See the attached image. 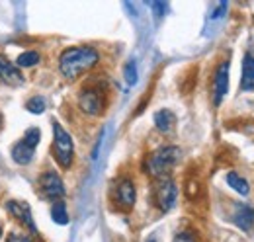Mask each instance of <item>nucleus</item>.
Returning <instances> with one entry per match:
<instances>
[{
	"label": "nucleus",
	"instance_id": "19",
	"mask_svg": "<svg viewBox=\"0 0 254 242\" xmlns=\"http://www.w3.org/2000/svg\"><path fill=\"white\" fill-rule=\"evenodd\" d=\"M124 76H126V82L129 86H133V84H137V78H139V74H137V64H135V60H127L126 68H124Z\"/></svg>",
	"mask_w": 254,
	"mask_h": 242
},
{
	"label": "nucleus",
	"instance_id": "20",
	"mask_svg": "<svg viewBox=\"0 0 254 242\" xmlns=\"http://www.w3.org/2000/svg\"><path fill=\"white\" fill-rule=\"evenodd\" d=\"M39 139H41V131L37 129V127H30L28 131H26V135H24V141L30 145V147H37L39 145Z\"/></svg>",
	"mask_w": 254,
	"mask_h": 242
},
{
	"label": "nucleus",
	"instance_id": "18",
	"mask_svg": "<svg viewBox=\"0 0 254 242\" xmlns=\"http://www.w3.org/2000/svg\"><path fill=\"white\" fill-rule=\"evenodd\" d=\"M45 108H47V102H45V98L43 96H33L28 100V104H26V110L28 112H32L35 116H39V114H43L45 112Z\"/></svg>",
	"mask_w": 254,
	"mask_h": 242
},
{
	"label": "nucleus",
	"instance_id": "2",
	"mask_svg": "<svg viewBox=\"0 0 254 242\" xmlns=\"http://www.w3.org/2000/svg\"><path fill=\"white\" fill-rule=\"evenodd\" d=\"M180 158H182V151L178 147H172V145L160 147L145 158V172L149 176H153L155 180L166 178L168 172L180 162Z\"/></svg>",
	"mask_w": 254,
	"mask_h": 242
},
{
	"label": "nucleus",
	"instance_id": "5",
	"mask_svg": "<svg viewBox=\"0 0 254 242\" xmlns=\"http://www.w3.org/2000/svg\"><path fill=\"white\" fill-rule=\"evenodd\" d=\"M78 108L86 114V116H100L106 108V98H104V92L96 86H88L84 90H80L78 94Z\"/></svg>",
	"mask_w": 254,
	"mask_h": 242
},
{
	"label": "nucleus",
	"instance_id": "12",
	"mask_svg": "<svg viewBox=\"0 0 254 242\" xmlns=\"http://www.w3.org/2000/svg\"><path fill=\"white\" fill-rule=\"evenodd\" d=\"M33 154H35V149L30 147L24 139L18 141L14 147H12V158L16 164H22V166H28L30 162L33 160Z\"/></svg>",
	"mask_w": 254,
	"mask_h": 242
},
{
	"label": "nucleus",
	"instance_id": "10",
	"mask_svg": "<svg viewBox=\"0 0 254 242\" xmlns=\"http://www.w3.org/2000/svg\"><path fill=\"white\" fill-rule=\"evenodd\" d=\"M0 80L6 84H12V86H20L24 82L20 68L16 64H12V60L6 55H0Z\"/></svg>",
	"mask_w": 254,
	"mask_h": 242
},
{
	"label": "nucleus",
	"instance_id": "14",
	"mask_svg": "<svg viewBox=\"0 0 254 242\" xmlns=\"http://www.w3.org/2000/svg\"><path fill=\"white\" fill-rule=\"evenodd\" d=\"M174 123H176V116L170 110H159L155 114V125L160 133H170Z\"/></svg>",
	"mask_w": 254,
	"mask_h": 242
},
{
	"label": "nucleus",
	"instance_id": "17",
	"mask_svg": "<svg viewBox=\"0 0 254 242\" xmlns=\"http://www.w3.org/2000/svg\"><path fill=\"white\" fill-rule=\"evenodd\" d=\"M51 219L57 225H66L68 223V213H66V205L63 201H55L51 207Z\"/></svg>",
	"mask_w": 254,
	"mask_h": 242
},
{
	"label": "nucleus",
	"instance_id": "4",
	"mask_svg": "<svg viewBox=\"0 0 254 242\" xmlns=\"http://www.w3.org/2000/svg\"><path fill=\"white\" fill-rule=\"evenodd\" d=\"M176 197H178V187L170 176L159 178L155 182V203L160 211H170L176 203Z\"/></svg>",
	"mask_w": 254,
	"mask_h": 242
},
{
	"label": "nucleus",
	"instance_id": "25",
	"mask_svg": "<svg viewBox=\"0 0 254 242\" xmlns=\"http://www.w3.org/2000/svg\"><path fill=\"white\" fill-rule=\"evenodd\" d=\"M2 125H4V118H2V114H0V129H2Z\"/></svg>",
	"mask_w": 254,
	"mask_h": 242
},
{
	"label": "nucleus",
	"instance_id": "13",
	"mask_svg": "<svg viewBox=\"0 0 254 242\" xmlns=\"http://www.w3.org/2000/svg\"><path fill=\"white\" fill-rule=\"evenodd\" d=\"M241 88L254 90V53H247L243 59V76H241Z\"/></svg>",
	"mask_w": 254,
	"mask_h": 242
},
{
	"label": "nucleus",
	"instance_id": "6",
	"mask_svg": "<svg viewBox=\"0 0 254 242\" xmlns=\"http://www.w3.org/2000/svg\"><path fill=\"white\" fill-rule=\"evenodd\" d=\"M39 189H41V195L45 199H51L53 203L55 201H61L64 197V183L61 180V176L53 170H47L39 176Z\"/></svg>",
	"mask_w": 254,
	"mask_h": 242
},
{
	"label": "nucleus",
	"instance_id": "16",
	"mask_svg": "<svg viewBox=\"0 0 254 242\" xmlns=\"http://www.w3.org/2000/svg\"><path fill=\"white\" fill-rule=\"evenodd\" d=\"M39 60H41V57H39L37 51H24V53L18 57V60H16V66H18V68H32Z\"/></svg>",
	"mask_w": 254,
	"mask_h": 242
},
{
	"label": "nucleus",
	"instance_id": "3",
	"mask_svg": "<svg viewBox=\"0 0 254 242\" xmlns=\"http://www.w3.org/2000/svg\"><path fill=\"white\" fill-rule=\"evenodd\" d=\"M53 156L61 168H70L74 156V143L70 133L61 123L53 121Z\"/></svg>",
	"mask_w": 254,
	"mask_h": 242
},
{
	"label": "nucleus",
	"instance_id": "15",
	"mask_svg": "<svg viewBox=\"0 0 254 242\" xmlns=\"http://www.w3.org/2000/svg\"><path fill=\"white\" fill-rule=\"evenodd\" d=\"M227 183L241 195H249L251 193V187H249V182L245 180L243 176H239L237 172H229L227 174Z\"/></svg>",
	"mask_w": 254,
	"mask_h": 242
},
{
	"label": "nucleus",
	"instance_id": "7",
	"mask_svg": "<svg viewBox=\"0 0 254 242\" xmlns=\"http://www.w3.org/2000/svg\"><path fill=\"white\" fill-rule=\"evenodd\" d=\"M135 199H137V189H135V183L129 180V178H120L116 187H114V201L118 207L122 209H131L135 205Z\"/></svg>",
	"mask_w": 254,
	"mask_h": 242
},
{
	"label": "nucleus",
	"instance_id": "23",
	"mask_svg": "<svg viewBox=\"0 0 254 242\" xmlns=\"http://www.w3.org/2000/svg\"><path fill=\"white\" fill-rule=\"evenodd\" d=\"M6 242H32V239L26 237V235H16V233H14V235L8 237V241Z\"/></svg>",
	"mask_w": 254,
	"mask_h": 242
},
{
	"label": "nucleus",
	"instance_id": "24",
	"mask_svg": "<svg viewBox=\"0 0 254 242\" xmlns=\"http://www.w3.org/2000/svg\"><path fill=\"white\" fill-rule=\"evenodd\" d=\"M225 10H227V2L223 0L221 4H219V8L215 10V14H213V18H219V16H223V14H225Z\"/></svg>",
	"mask_w": 254,
	"mask_h": 242
},
{
	"label": "nucleus",
	"instance_id": "8",
	"mask_svg": "<svg viewBox=\"0 0 254 242\" xmlns=\"http://www.w3.org/2000/svg\"><path fill=\"white\" fill-rule=\"evenodd\" d=\"M229 90V60L219 62V66L213 72V104L219 106Z\"/></svg>",
	"mask_w": 254,
	"mask_h": 242
},
{
	"label": "nucleus",
	"instance_id": "11",
	"mask_svg": "<svg viewBox=\"0 0 254 242\" xmlns=\"http://www.w3.org/2000/svg\"><path fill=\"white\" fill-rule=\"evenodd\" d=\"M233 223L243 231H251L254 227V207L245 205V203H237L235 211H233Z\"/></svg>",
	"mask_w": 254,
	"mask_h": 242
},
{
	"label": "nucleus",
	"instance_id": "1",
	"mask_svg": "<svg viewBox=\"0 0 254 242\" xmlns=\"http://www.w3.org/2000/svg\"><path fill=\"white\" fill-rule=\"evenodd\" d=\"M100 60V55L94 47L80 45V47H68L59 57V70L66 80H76L86 70L94 68Z\"/></svg>",
	"mask_w": 254,
	"mask_h": 242
},
{
	"label": "nucleus",
	"instance_id": "22",
	"mask_svg": "<svg viewBox=\"0 0 254 242\" xmlns=\"http://www.w3.org/2000/svg\"><path fill=\"white\" fill-rule=\"evenodd\" d=\"M174 242H199V241L193 235H190V233H180V235H176Z\"/></svg>",
	"mask_w": 254,
	"mask_h": 242
},
{
	"label": "nucleus",
	"instance_id": "26",
	"mask_svg": "<svg viewBox=\"0 0 254 242\" xmlns=\"http://www.w3.org/2000/svg\"><path fill=\"white\" fill-rule=\"evenodd\" d=\"M0 237H2V225H0Z\"/></svg>",
	"mask_w": 254,
	"mask_h": 242
},
{
	"label": "nucleus",
	"instance_id": "21",
	"mask_svg": "<svg viewBox=\"0 0 254 242\" xmlns=\"http://www.w3.org/2000/svg\"><path fill=\"white\" fill-rule=\"evenodd\" d=\"M151 8H153V14H155V18H160L164 12H166V2H151Z\"/></svg>",
	"mask_w": 254,
	"mask_h": 242
},
{
	"label": "nucleus",
	"instance_id": "9",
	"mask_svg": "<svg viewBox=\"0 0 254 242\" xmlns=\"http://www.w3.org/2000/svg\"><path fill=\"white\" fill-rule=\"evenodd\" d=\"M6 211L10 213L12 217H16L22 225H26L32 233H35V225H33V217H32V209L26 201H16V199H10L6 201Z\"/></svg>",
	"mask_w": 254,
	"mask_h": 242
}]
</instances>
